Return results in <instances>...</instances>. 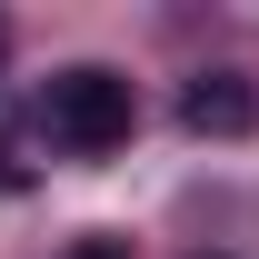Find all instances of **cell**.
Returning a JSON list of instances; mask_svg holds the SVG:
<instances>
[{
    "label": "cell",
    "instance_id": "obj_3",
    "mask_svg": "<svg viewBox=\"0 0 259 259\" xmlns=\"http://www.w3.org/2000/svg\"><path fill=\"white\" fill-rule=\"evenodd\" d=\"M80 259H120V249H110V239H90V249H80Z\"/></svg>",
    "mask_w": 259,
    "mask_h": 259
},
{
    "label": "cell",
    "instance_id": "obj_2",
    "mask_svg": "<svg viewBox=\"0 0 259 259\" xmlns=\"http://www.w3.org/2000/svg\"><path fill=\"white\" fill-rule=\"evenodd\" d=\"M180 120H190V130H209V140H239V130L259 120V90L239 80V70H199L190 90H180Z\"/></svg>",
    "mask_w": 259,
    "mask_h": 259
},
{
    "label": "cell",
    "instance_id": "obj_1",
    "mask_svg": "<svg viewBox=\"0 0 259 259\" xmlns=\"http://www.w3.org/2000/svg\"><path fill=\"white\" fill-rule=\"evenodd\" d=\"M40 120H50V140H60V150H120V140H130V120H140V100H130V80H120V70L80 60V70H50Z\"/></svg>",
    "mask_w": 259,
    "mask_h": 259
}]
</instances>
